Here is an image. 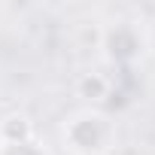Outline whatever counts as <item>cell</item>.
I'll return each mask as SVG.
<instances>
[{"instance_id":"cell-1","label":"cell","mask_w":155,"mask_h":155,"mask_svg":"<svg viewBox=\"0 0 155 155\" xmlns=\"http://www.w3.org/2000/svg\"><path fill=\"white\" fill-rule=\"evenodd\" d=\"M64 140L76 155H104L113 140V128L101 113H79L64 128Z\"/></svg>"},{"instance_id":"cell-2","label":"cell","mask_w":155,"mask_h":155,"mask_svg":"<svg viewBox=\"0 0 155 155\" xmlns=\"http://www.w3.org/2000/svg\"><path fill=\"white\" fill-rule=\"evenodd\" d=\"M101 43L110 49L113 61H128V58H134L140 52V37L131 25H116V31H104Z\"/></svg>"},{"instance_id":"cell-3","label":"cell","mask_w":155,"mask_h":155,"mask_svg":"<svg viewBox=\"0 0 155 155\" xmlns=\"http://www.w3.org/2000/svg\"><path fill=\"white\" fill-rule=\"evenodd\" d=\"M0 143H9V146H18V143H34V125L28 116L21 113H12L0 122Z\"/></svg>"},{"instance_id":"cell-4","label":"cell","mask_w":155,"mask_h":155,"mask_svg":"<svg viewBox=\"0 0 155 155\" xmlns=\"http://www.w3.org/2000/svg\"><path fill=\"white\" fill-rule=\"evenodd\" d=\"M76 91H79V97H85V101H104L110 94V82L101 73H85L82 79L76 82Z\"/></svg>"},{"instance_id":"cell-5","label":"cell","mask_w":155,"mask_h":155,"mask_svg":"<svg viewBox=\"0 0 155 155\" xmlns=\"http://www.w3.org/2000/svg\"><path fill=\"white\" fill-rule=\"evenodd\" d=\"M0 155H43L34 143H18V146H9V143H0Z\"/></svg>"}]
</instances>
